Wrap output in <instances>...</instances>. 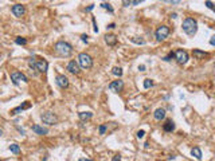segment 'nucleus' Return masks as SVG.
<instances>
[{
  "label": "nucleus",
  "instance_id": "obj_1",
  "mask_svg": "<svg viewBox=\"0 0 215 161\" xmlns=\"http://www.w3.org/2000/svg\"><path fill=\"white\" fill-rule=\"evenodd\" d=\"M54 48H55V51H57L61 57H70L71 52H73V47H71V44L67 43V42H63V40L57 42Z\"/></svg>",
  "mask_w": 215,
  "mask_h": 161
},
{
  "label": "nucleus",
  "instance_id": "obj_2",
  "mask_svg": "<svg viewBox=\"0 0 215 161\" xmlns=\"http://www.w3.org/2000/svg\"><path fill=\"white\" fill-rule=\"evenodd\" d=\"M183 31L190 36H194L198 31V23L195 19L192 17H187L184 22H183Z\"/></svg>",
  "mask_w": 215,
  "mask_h": 161
},
{
  "label": "nucleus",
  "instance_id": "obj_3",
  "mask_svg": "<svg viewBox=\"0 0 215 161\" xmlns=\"http://www.w3.org/2000/svg\"><path fill=\"white\" fill-rule=\"evenodd\" d=\"M28 65H30V67H32V69L38 70L39 73H46V71H47V67H48V63L46 61H43V59H30V61H28Z\"/></svg>",
  "mask_w": 215,
  "mask_h": 161
},
{
  "label": "nucleus",
  "instance_id": "obj_4",
  "mask_svg": "<svg viewBox=\"0 0 215 161\" xmlns=\"http://www.w3.org/2000/svg\"><path fill=\"white\" fill-rule=\"evenodd\" d=\"M78 63L82 69H90L93 66V58L86 52H81L78 55Z\"/></svg>",
  "mask_w": 215,
  "mask_h": 161
},
{
  "label": "nucleus",
  "instance_id": "obj_5",
  "mask_svg": "<svg viewBox=\"0 0 215 161\" xmlns=\"http://www.w3.org/2000/svg\"><path fill=\"white\" fill-rule=\"evenodd\" d=\"M40 118H42V121H43L44 124H47V125H55L58 122V117L54 113H51V112L43 113L40 116Z\"/></svg>",
  "mask_w": 215,
  "mask_h": 161
},
{
  "label": "nucleus",
  "instance_id": "obj_6",
  "mask_svg": "<svg viewBox=\"0 0 215 161\" xmlns=\"http://www.w3.org/2000/svg\"><path fill=\"white\" fill-rule=\"evenodd\" d=\"M11 81H12L13 85H16L18 86L20 82H28V79L24 74L22 73H19V71H13L12 74H11Z\"/></svg>",
  "mask_w": 215,
  "mask_h": 161
},
{
  "label": "nucleus",
  "instance_id": "obj_7",
  "mask_svg": "<svg viewBox=\"0 0 215 161\" xmlns=\"http://www.w3.org/2000/svg\"><path fill=\"white\" fill-rule=\"evenodd\" d=\"M155 35H156V39L157 40H164L168 35H169V28H168L167 26H160L157 30H156Z\"/></svg>",
  "mask_w": 215,
  "mask_h": 161
},
{
  "label": "nucleus",
  "instance_id": "obj_8",
  "mask_svg": "<svg viewBox=\"0 0 215 161\" xmlns=\"http://www.w3.org/2000/svg\"><path fill=\"white\" fill-rule=\"evenodd\" d=\"M175 58L180 65H184V63L188 62V52L184 51V50H177L175 52Z\"/></svg>",
  "mask_w": 215,
  "mask_h": 161
},
{
  "label": "nucleus",
  "instance_id": "obj_9",
  "mask_svg": "<svg viewBox=\"0 0 215 161\" xmlns=\"http://www.w3.org/2000/svg\"><path fill=\"white\" fill-rule=\"evenodd\" d=\"M123 89H124V82H123V81H120V79H117V81H113V82L109 83V90H110V92L120 93Z\"/></svg>",
  "mask_w": 215,
  "mask_h": 161
},
{
  "label": "nucleus",
  "instance_id": "obj_10",
  "mask_svg": "<svg viewBox=\"0 0 215 161\" xmlns=\"http://www.w3.org/2000/svg\"><path fill=\"white\" fill-rule=\"evenodd\" d=\"M11 11H12V13L16 17H22L23 15L26 13V7L23 4H15V5H12Z\"/></svg>",
  "mask_w": 215,
  "mask_h": 161
},
{
  "label": "nucleus",
  "instance_id": "obj_11",
  "mask_svg": "<svg viewBox=\"0 0 215 161\" xmlns=\"http://www.w3.org/2000/svg\"><path fill=\"white\" fill-rule=\"evenodd\" d=\"M55 81H57V85H58V86L62 87V89H66V87H69V79H67V77H66V75H57Z\"/></svg>",
  "mask_w": 215,
  "mask_h": 161
},
{
  "label": "nucleus",
  "instance_id": "obj_12",
  "mask_svg": "<svg viewBox=\"0 0 215 161\" xmlns=\"http://www.w3.org/2000/svg\"><path fill=\"white\" fill-rule=\"evenodd\" d=\"M67 70H69V73H71V74H75V75L79 74V71H81V69H79V63H77L75 61L69 62Z\"/></svg>",
  "mask_w": 215,
  "mask_h": 161
},
{
  "label": "nucleus",
  "instance_id": "obj_13",
  "mask_svg": "<svg viewBox=\"0 0 215 161\" xmlns=\"http://www.w3.org/2000/svg\"><path fill=\"white\" fill-rule=\"evenodd\" d=\"M32 132H34L35 134H39V136H44L48 133V130L46 128H42V126H39V125H32Z\"/></svg>",
  "mask_w": 215,
  "mask_h": 161
},
{
  "label": "nucleus",
  "instance_id": "obj_14",
  "mask_svg": "<svg viewBox=\"0 0 215 161\" xmlns=\"http://www.w3.org/2000/svg\"><path fill=\"white\" fill-rule=\"evenodd\" d=\"M192 54H194V57L196 58V59H204V58L208 57V54H207L206 51H200V50H198V48L194 50Z\"/></svg>",
  "mask_w": 215,
  "mask_h": 161
},
{
  "label": "nucleus",
  "instance_id": "obj_15",
  "mask_svg": "<svg viewBox=\"0 0 215 161\" xmlns=\"http://www.w3.org/2000/svg\"><path fill=\"white\" fill-rule=\"evenodd\" d=\"M163 129H164V132H173L175 130V124H173V121H172V120L165 121V124L163 125Z\"/></svg>",
  "mask_w": 215,
  "mask_h": 161
},
{
  "label": "nucleus",
  "instance_id": "obj_16",
  "mask_svg": "<svg viewBox=\"0 0 215 161\" xmlns=\"http://www.w3.org/2000/svg\"><path fill=\"white\" fill-rule=\"evenodd\" d=\"M105 42L108 44H109V46H114V44L117 43V36H116V35H105Z\"/></svg>",
  "mask_w": 215,
  "mask_h": 161
},
{
  "label": "nucleus",
  "instance_id": "obj_17",
  "mask_svg": "<svg viewBox=\"0 0 215 161\" xmlns=\"http://www.w3.org/2000/svg\"><path fill=\"white\" fill-rule=\"evenodd\" d=\"M155 120H157V121H161L163 118L165 117V110L164 109H156V112H155L153 114Z\"/></svg>",
  "mask_w": 215,
  "mask_h": 161
},
{
  "label": "nucleus",
  "instance_id": "obj_18",
  "mask_svg": "<svg viewBox=\"0 0 215 161\" xmlns=\"http://www.w3.org/2000/svg\"><path fill=\"white\" fill-rule=\"evenodd\" d=\"M92 117H93L92 112H81V113H79V118H81L82 121H88V120H90Z\"/></svg>",
  "mask_w": 215,
  "mask_h": 161
},
{
  "label": "nucleus",
  "instance_id": "obj_19",
  "mask_svg": "<svg viewBox=\"0 0 215 161\" xmlns=\"http://www.w3.org/2000/svg\"><path fill=\"white\" fill-rule=\"evenodd\" d=\"M191 154H192L195 158H198V160H200V158H202V150L198 148V146L192 148V150H191Z\"/></svg>",
  "mask_w": 215,
  "mask_h": 161
},
{
  "label": "nucleus",
  "instance_id": "obj_20",
  "mask_svg": "<svg viewBox=\"0 0 215 161\" xmlns=\"http://www.w3.org/2000/svg\"><path fill=\"white\" fill-rule=\"evenodd\" d=\"M27 108H30V104H24V105H22V106L16 108V109H13L12 112H11V114H18L19 112H23V110L27 109Z\"/></svg>",
  "mask_w": 215,
  "mask_h": 161
},
{
  "label": "nucleus",
  "instance_id": "obj_21",
  "mask_svg": "<svg viewBox=\"0 0 215 161\" xmlns=\"http://www.w3.org/2000/svg\"><path fill=\"white\" fill-rule=\"evenodd\" d=\"M112 74L116 75V77H121V75H123V69H121V67H113Z\"/></svg>",
  "mask_w": 215,
  "mask_h": 161
},
{
  "label": "nucleus",
  "instance_id": "obj_22",
  "mask_svg": "<svg viewBox=\"0 0 215 161\" xmlns=\"http://www.w3.org/2000/svg\"><path fill=\"white\" fill-rule=\"evenodd\" d=\"M9 150H11L12 153H15V154H16V153H19L20 148H19V145H18V144H11V145H9Z\"/></svg>",
  "mask_w": 215,
  "mask_h": 161
},
{
  "label": "nucleus",
  "instance_id": "obj_23",
  "mask_svg": "<svg viewBox=\"0 0 215 161\" xmlns=\"http://www.w3.org/2000/svg\"><path fill=\"white\" fill-rule=\"evenodd\" d=\"M15 43L24 46V44H27V39H26V38H22V36H18V38L15 39Z\"/></svg>",
  "mask_w": 215,
  "mask_h": 161
},
{
  "label": "nucleus",
  "instance_id": "obj_24",
  "mask_svg": "<svg viewBox=\"0 0 215 161\" xmlns=\"http://www.w3.org/2000/svg\"><path fill=\"white\" fill-rule=\"evenodd\" d=\"M101 7H102V8H105V9H108L109 12H113V8H112L110 3H101Z\"/></svg>",
  "mask_w": 215,
  "mask_h": 161
},
{
  "label": "nucleus",
  "instance_id": "obj_25",
  "mask_svg": "<svg viewBox=\"0 0 215 161\" xmlns=\"http://www.w3.org/2000/svg\"><path fill=\"white\" fill-rule=\"evenodd\" d=\"M153 86V82L151 79H144V87L145 89H149V87Z\"/></svg>",
  "mask_w": 215,
  "mask_h": 161
},
{
  "label": "nucleus",
  "instance_id": "obj_26",
  "mask_svg": "<svg viewBox=\"0 0 215 161\" xmlns=\"http://www.w3.org/2000/svg\"><path fill=\"white\" fill-rule=\"evenodd\" d=\"M204 4H206L207 7H208V8H210V9H212V11H214V12H215V4H214V3H212V1H208V0H207V1H204Z\"/></svg>",
  "mask_w": 215,
  "mask_h": 161
},
{
  "label": "nucleus",
  "instance_id": "obj_27",
  "mask_svg": "<svg viewBox=\"0 0 215 161\" xmlns=\"http://www.w3.org/2000/svg\"><path fill=\"white\" fill-rule=\"evenodd\" d=\"M105 132H106V126L105 125H101L100 126V134H105Z\"/></svg>",
  "mask_w": 215,
  "mask_h": 161
},
{
  "label": "nucleus",
  "instance_id": "obj_28",
  "mask_svg": "<svg viewBox=\"0 0 215 161\" xmlns=\"http://www.w3.org/2000/svg\"><path fill=\"white\" fill-rule=\"evenodd\" d=\"M132 42H135V43H139V44H143V43H144V40H143V39L139 40V39H136V38H132Z\"/></svg>",
  "mask_w": 215,
  "mask_h": 161
},
{
  "label": "nucleus",
  "instance_id": "obj_29",
  "mask_svg": "<svg viewBox=\"0 0 215 161\" xmlns=\"http://www.w3.org/2000/svg\"><path fill=\"white\" fill-rule=\"evenodd\" d=\"M144 134H145L144 130H139V132H137V137H139V138H143V137H144Z\"/></svg>",
  "mask_w": 215,
  "mask_h": 161
},
{
  "label": "nucleus",
  "instance_id": "obj_30",
  "mask_svg": "<svg viewBox=\"0 0 215 161\" xmlns=\"http://www.w3.org/2000/svg\"><path fill=\"white\" fill-rule=\"evenodd\" d=\"M81 39H82V42H85V43H88V35H81Z\"/></svg>",
  "mask_w": 215,
  "mask_h": 161
},
{
  "label": "nucleus",
  "instance_id": "obj_31",
  "mask_svg": "<svg viewBox=\"0 0 215 161\" xmlns=\"http://www.w3.org/2000/svg\"><path fill=\"white\" fill-rule=\"evenodd\" d=\"M93 23H94V32H98V27H97V24H96V19L93 17Z\"/></svg>",
  "mask_w": 215,
  "mask_h": 161
},
{
  "label": "nucleus",
  "instance_id": "obj_32",
  "mask_svg": "<svg viewBox=\"0 0 215 161\" xmlns=\"http://www.w3.org/2000/svg\"><path fill=\"white\" fill-rule=\"evenodd\" d=\"M210 44H211V46H215V35L210 39Z\"/></svg>",
  "mask_w": 215,
  "mask_h": 161
},
{
  "label": "nucleus",
  "instance_id": "obj_33",
  "mask_svg": "<svg viewBox=\"0 0 215 161\" xmlns=\"http://www.w3.org/2000/svg\"><path fill=\"white\" fill-rule=\"evenodd\" d=\"M112 161H121V157H120V156H114Z\"/></svg>",
  "mask_w": 215,
  "mask_h": 161
},
{
  "label": "nucleus",
  "instance_id": "obj_34",
  "mask_svg": "<svg viewBox=\"0 0 215 161\" xmlns=\"http://www.w3.org/2000/svg\"><path fill=\"white\" fill-rule=\"evenodd\" d=\"M139 70H140V71H145V66H144V65L139 66Z\"/></svg>",
  "mask_w": 215,
  "mask_h": 161
},
{
  "label": "nucleus",
  "instance_id": "obj_35",
  "mask_svg": "<svg viewBox=\"0 0 215 161\" xmlns=\"http://www.w3.org/2000/svg\"><path fill=\"white\" fill-rule=\"evenodd\" d=\"M93 8H94V5H93V4H92V5H89L88 8H86V11H92V9H93Z\"/></svg>",
  "mask_w": 215,
  "mask_h": 161
},
{
  "label": "nucleus",
  "instance_id": "obj_36",
  "mask_svg": "<svg viewBox=\"0 0 215 161\" xmlns=\"http://www.w3.org/2000/svg\"><path fill=\"white\" fill-rule=\"evenodd\" d=\"M114 27H116V24H114V23H110L109 26H108V28H114Z\"/></svg>",
  "mask_w": 215,
  "mask_h": 161
},
{
  "label": "nucleus",
  "instance_id": "obj_37",
  "mask_svg": "<svg viewBox=\"0 0 215 161\" xmlns=\"http://www.w3.org/2000/svg\"><path fill=\"white\" fill-rule=\"evenodd\" d=\"M79 161H92V160H89V158H79Z\"/></svg>",
  "mask_w": 215,
  "mask_h": 161
}]
</instances>
